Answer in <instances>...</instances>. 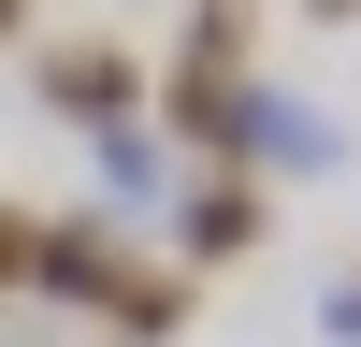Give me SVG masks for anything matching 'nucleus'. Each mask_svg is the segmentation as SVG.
Masks as SVG:
<instances>
[{
    "instance_id": "4",
    "label": "nucleus",
    "mask_w": 361,
    "mask_h": 347,
    "mask_svg": "<svg viewBox=\"0 0 361 347\" xmlns=\"http://www.w3.org/2000/svg\"><path fill=\"white\" fill-rule=\"evenodd\" d=\"M0 29H15V0H0Z\"/></svg>"
},
{
    "instance_id": "1",
    "label": "nucleus",
    "mask_w": 361,
    "mask_h": 347,
    "mask_svg": "<svg viewBox=\"0 0 361 347\" xmlns=\"http://www.w3.org/2000/svg\"><path fill=\"white\" fill-rule=\"evenodd\" d=\"M44 87H58V116H116V102H130V58H102V44H58V58H44Z\"/></svg>"
},
{
    "instance_id": "3",
    "label": "nucleus",
    "mask_w": 361,
    "mask_h": 347,
    "mask_svg": "<svg viewBox=\"0 0 361 347\" xmlns=\"http://www.w3.org/2000/svg\"><path fill=\"white\" fill-rule=\"evenodd\" d=\"M318 15H347V0H318Z\"/></svg>"
},
{
    "instance_id": "2",
    "label": "nucleus",
    "mask_w": 361,
    "mask_h": 347,
    "mask_svg": "<svg viewBox=\"0 0 361 347\" xmlns=\"http://www.w3.org/2000/svg\"><path fill=\"white\" fill-rule=\"evenodd\" d=\"M246 231H260V202H246V188H202V217H188V246H246Z\"/></svg>"
}]
</instances>
